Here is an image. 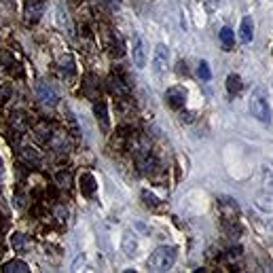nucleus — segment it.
Returning <instances> with one entry per match:
<instances>
[{
  "label": "nucleus",
  "instance_id": "1",
  "mask_svg": "<svg viewBox=\"0 0 273 273\" xmlns=\"http://www.w3.org/2000/svg\"><path fill=\"white\" fill-rule=\"evenodd\" d=\"M176 256H178V250L174 246H159L148 258L150 271H157V273L169 271L171 267H174V263H176Z\"/></svg>",
  "mask_w": 273,
  "mask_h": 273
},
{
  "label": "nucleus",
  "instance_id": "2",
  "mask_svg": "<svg viewBox=\"0 0 273 273\" xmlns=\"http://www.w3.org/2000/svg\"><path fill=\"white\" fill-rule=\"evenodd\" d=\"M250 112L252 117H256L260 123H271V104H269V95L265 89L256 87L250 95Z\"/></svg>",
  "mask_w": 273,
  "mask_h": 273
},
{
  "label": "nucleus",
  "instance_id": "3",
  "mask_svg": "<svg viewBox=\"0 0 273 273\" xmlns=\"http://www.w3.org/2000/svg\"><path fill=\"white\" fill-rule=\"evenodd\" d=\"M36 95H38V100L42 102V104H49V106H55L57 104V91L53 89V85L51 83H47V81H38L36 83Z\"/></svg>",
  "mask_w": 273,
  "mask_h": 273
},
{
  "label": "nucleus",
  "instance_id": "4",
  "mask_svg": "<svg viewBox=\"0 0 273 273\" xmlns=\"http://www.w3.org/2000/svg\"><path fill=\"white\" fill-rule=\"evenodd\" d=\"M165 104H168L171 110H180L187 104V91L182 87H169L165 91Z\"/></svg>",
  "mask_w": 273,
  "mask_h": 273
},
{
  "label": "nucleus",
  "instance_id": "5",
  "mask_svg": "<svg viewBox=\"0 0 273 273\" xmlns=\"http://www.w3.org/2000/svg\"><path fill=\"white\" fill-rule=\"evenodd\" d=\"M168 57H169V51L165 47L163 42H159L155 47V53H152V70H155L157 74H161L165 66H168Z\"/></svg>",
  "mask_w": 273,
  "mask_h": 273
},
{
  "label": "nucleus",
  "instance_id": "6",
  "mask_svg": "<svg viewBox=\"0 0 273 273\" xmlns=\"http://www.w3.org/2000/svg\"><path fill=\"white\" fill-rule=\"evenodd\" d=\"M131 57H133V63H136V68H144L146 66V60H148V55H146V44H144V41L140 36H133Z\"/></svg>",
  "mask_w": 273,
  "mask_h": 273
},
{
  "label": "nucleus",
  "instance_id": "7",
  "mask_svg": "<svg viewBox=\"0 0 273 273\" xmlns=\"http://www.w3.org/2000/svg\"><path fill=\"white\" fill-rule=\"evenodd\" d=\"M42 13H44V0H28V6H25V21L36 23Z\"/></svg>",
  "mask_w": 273,
  "mask_h": 273
},
{
  "label": "nucleus",
  "instance_id": "8",
  "mask_svg": "<svg viewBox=\"0 0 273 273\" xmlns=\"http://www.w3.org/2000/svg\"><path fill=\"white\" fill-rule=\"evenodd\" d=\"M79 184H81V193L85 197H93L95 190H98V180H95V176L89 174V171H83L79 178Z\"/></svg>",
  "mask_w": 273,
  "mask_h": 273
},
{
  "label": "nucleus",
  "instance_id": "9",
  "mask_svg": "<svg viewBox=\"0 0 273 273\" xmlns=\"http://www.w3.org/2000/svg\"><path fill=\"white\" fill-rule=\"evenodd\" d=\"M93 114L95 119L100 121V125L104 127V129H110V117H108V104L104 100H98L93 104Z\"/></svg>",
  "mask_w": 273,
  "mask_h": 273
},
{
  "label": "nucleus",
  "instance_id": "10",
  "mask_svg": "<svg viewBox=\"0 0 273 273\" xmlns=\"http://www.w3.org/2000/svg\"><path fill=\"white\" fill-rule=\"evenodd\" d=\"M108 89H110L112 93H117L119 98H125V95H129V85L121 79V76L112 74L110 79H108Z\"/></svg>",
  "mask_w": 273,
  "mask_h": 273
},
{
  "label": "nucleus",
  "instance_id": "11",
  "mask_svg": "<svg viewBox=\"0 0 273 273\" xmlns=\"http://www.w3.org/2000/svg\"><path fill=\"white\" fill-rule=\"evenodd\" d=\"M252 38H254V21L250 15H246L241 19V25H239V41L248 44V42H252Z\"/></svg>",
  "mask_w": 273,
  "mask_h": 273
},
{
  "label": "nucleus",
  "instance_id": "12",
  "mask_svg": "<svg viewBox=\"0 0 273 273\" xmlns=\"http://www.w3.org/2000/svg\"><path fill=\"white\" fill-rule=\"evenodd\" d=\"M121 250H123V254L127 258H133L136 256V252H138V241L136 237H133V233L131 231H127L123 235V244H121Z\"/></svg>",
  "mask_w": 273,
  "mask_h": 273
},
{
  "label": "nucleus",
  "instance_id": "13",
  "mask_svg": "<svg viewBox=\"0 0 273 273\" xmlns=\"http://www.w3.org/2000/svg\"><path fill=\"white\" fill-rule=\"evenodd\" d=\"M34 138H36V142H41V144H49L51 138H53L49 123H38L34 127Z\"/></svg>",
  "mask_w": 273,
  "mask_h": 273
},
{
  "label": "nucleus",
  "instance_id": "14",
  "mask_svg": "<svg viewBox=\"0 0 273 273\" xmlns=\"http://www.w3.org/2000/svg\"><path fill=\"white\" fill-rule=\"evenodd\" d=\"M2 271L4 273H28L30 267L25 260H9V263H4Z\"/></svg>",
  "mask_w": 273,
  "mask_h": 273
},
{
  "label": "nucleus",
  "instance_id": "15",
  "mask_svg": "<svg viewBox=\"0 0 273 273\" xmlns=\"http://www.w3.org/2000/svg\"><path fill=\"white\" fill-rule=\"evenodd\" d=\"M241 89H244L241 76H239V74H229V76H227V91L231 93V95H237Z\"/></svg>",
  "mask_w": 273,
  "mask_h": 273
},
{
  "label": "nucleus",
  "instance_id": "16",
  "mask_svg": "<svg viewBox=\"0 0 273 273\" xmlns=\"http://www.w3.org/2000/svg\"><path fill=\"white\" fill-rule=\"evenodd\" d=\"M218 38H220V42H222V47H225V51H231L233 49V44H235V32L231 28H222L218 32Z\"/></svg>",
  "mask_w": 273,
  "mask_h": 273
},
{
  "label": "nucleus",
  "instance_id": "17",
  "mask_svg": "<svg viewBox=\"0 0 273 273\" xmlns=\"http://www.w3.org/2000/svg\"><path fill=\"white\" fill-rule=\"evenodd\" d=\"M140 171H142V174H146V176H150V174H155V169H157V159L155 157H144V159H140Z\"/></svg>",
  "mask_w": 273,
  "mask_h": 273
},
{
  "label": "nucleus",
  "instance_id": "18",
  "mask_svg": "<svg viewBox=\"0 0 273 273\" xmlns=\"http://www.w3.org/2000/svg\"><path fill=\"white\" fill-rule=\"evenodd\" d=\"M57 68H60V72H63V74H72L74 72V57L72 55H63L60 62H57Z\"/></svg>",
  "mask_w": 273,
  "mask_h": 273
},
{
  "label": "nucleus",
  "instance_id": "19",
  "mask_svg": "<svg viewBox=\"0 0 273 273\" xmlns=\"http://www.w3.org/2000/svg\"><path fill=\"white\" fill-rule=\"evenodd\" d=\"M66 121H68V127H70V131H72V136H79L81 127H79V123H76V117L70 108H66Z\"/></svg>",
  "mask_w": 273,
  "mask_h": 273
},
{
  "label": "nucleus",
  "instance_id": "20",
  "mask_svg": "<svg viewBox=\"0 0 273 273\" xmlns=\"http://www.w3.org/2000/svg\"><path fill=\"white\" fill-rule=\"evenodd\" d=\"M21 159H25L28 163H34V165L41 163V155L32 148H21Z\"/></svg>",
  "mask_w": 273,
  "mask_h": 273
},
{
  "label": "nucleus",
  "instance_id": "21",
  "mask_svg": "<svg viewBox=\"0 0 273 273\" xmlns=\"http://www.w3.org/2000/svg\"><path fill=\"white\" fill-rule=\"evenodd\" d=\"M218 203H220V208L229 210V212H231L233 216L239 212V206H237V203H235L233 199H229V197H220V199H218Z\"/></svg>",
  "mask_w": 273,
  "mask_h": 273
},
{
  "label": "nucleus",
  "instance_id": "22",
  "mask_svg": "<svg viewBox=\"0 0 273 273\" xmlns=\"http://www.w3.org/2000/svg\"><path fill=\"white\" fill-rule=\"evenodd\" d=\"M197 74H199L201 81H210V79H212V70H210L208 62H199V66H197Z\"/></svg>",
  "mask_w": 273,
  "mask_h": 273
},
{
  "label": "nucleus",
  "instance_id": "23",
  "mask_svg": "<svg viewBox=\"0 0 273 273\" xmlns=\"http://www.w3.org/2000/svg\"><path fill=\"white\" fill-rule=\"evenodd\" d=\"M142 199L148 208H157L159 206V197L155 193H150V190H142Z\"/></svg>",
  "mask_w": 273,
  "mask_h": 273
},
{
  "label": "nucleus",
  "instance_id": "24",
  "mask_svg": "<svg viewBox=\"0 0 273 273\" xmlns=\"http://www.w3.org/2000/svg\"><path fill=\"white\" fill-rule=\"evenodd\" d=\"M13 125H15L17 131H23L25 129V117H23V112H13Z\"/></svg>",
  "mask_w": 273,
  "mask_h": 273
},
{
  "label": "nucleus",
  "instance_id": "25",
  "mask_svg": "<svg viewBox=\"0 0 273 273\" xmlns=\"http://www.w3.org/2000/svg\"><path fill=\"white\" fill-rule=\"evenodd\" d=\"M11 244H13V248H15V250H23V248H25V237H23L21 233H13Z\"/></svg>",
  "mask_w": 273,
  "mask_h": 273
},
{
  "label": "nucleus",
  "instance_id": "26",
  "mask_svg": "<svg viewBox=\"0 0 273 273\" xmlns=\"http://www.w3.org/2000/svg\"><path fill=\"white\" fill-rule=\"evenodd\" d=\"M57 182H60V187H70V176L66 174V171H60V174H57Z\"/></svg>",
  "mask_w": 273,
  "mask_h": 273
},
{
  "label": "nucleus",
  "instance_id": "27",
  "mask_svg": "<svg viewBox=\"0 0 273 273\" xmlns=\"http://www.w3.org/2000/svg\"><path fill=\"white\" fill-rule=\"evenodd\" d=\"M182 121H187V123H189V121H193V114H190V112H187V114H182Z\"/></svg>",
  "mask_w": 273,
  "mask_h": 273
},
{
  "label": "nucleus",
  "instance_id": "28",
  "mask_svg": "<svg viewBox=\"0 0 273 273\" xmlns=\"http://www.w3.org/2000/svg\"><path fill=\"white\" fill-rule=\"evenodd\" d=\"M70 2H76V0H70Z\"/></svg>",
  "mask_w": 273,
  "mask_h": 273
}]
</instances>
